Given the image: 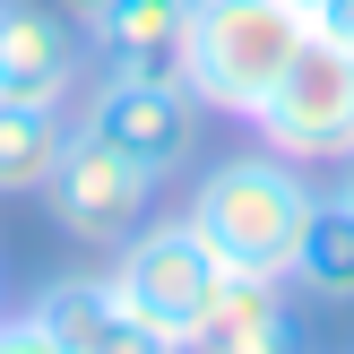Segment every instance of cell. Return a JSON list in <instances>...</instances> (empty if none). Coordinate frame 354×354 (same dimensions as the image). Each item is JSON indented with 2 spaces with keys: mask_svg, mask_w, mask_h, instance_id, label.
Segmentation results:
<instances>
[{
  "mask_svg": "<svg viewBox=\"0 0 354 354\" xmlns=\"http://www.w3.org/2000/svg\"><path fill=\"white\" fill-rule=\"evenodd\" d=\"M320 207V190L303 182V165L251 147V156H216L199 173L182 216L207 234V251L225 259V277H294V251H303V225Z\"/></svg>",
  "mask_w": 354,
  "mask_h": 354,
  "instance_id": "obj_1",
  "label": "cell"
},
{
  "mask_svg": "<svg viewBox=\"0 0 354 354\" xmlns=\"http://www.w3.org/2000/svg\"><path fill=\"white\" fill-rule=\"evenodd\" d=\"M303 44H311V9L303 0H190L182 86L199 95V113L251 121L268 104V86L294 69Z\"/></svg>",
  "mask_w": 354,
  "mask_h": 354,
  "instance_id": "obj_2",
  "label": "cell"
},
{
  "mask_svg": "<svg viewBox=\"0 0 354 354\" xmlns=\"http://www.w3.org/2000/svg\"><path fill=\"white\" fill-rule=\"evenodd\" d=\"M104 277H113V294L138 311V320L165 328L182 354H190L199 320L216 311V294H225V259L207 251V234L190 216H147L130 242H113Z\"/></svg>",
  "mask_w": 354,
  "mask_h": 354,
  "instance_id": "obj_3",
  "label": "cell"
},
{
  "mask_svg": "<svg viewBox=\"0 0 354 354\" xmlns=\"http://www.w3.org/2000/svg\"><path fill=\"white\" fill-rule=\"evenodd\" d=\"M251 130L286 165H346L354 156V52L311 35L294 52V69L268 86V104L251 113Z\"/></svg>",
  "mask_w": 354,
  "mask_h": 354,
  "instance_id": "obj_4",
  "label": "cell"
},
{
  "mask_svg": "<svg viewBox=\"0 0 354 354\" xmlns=\"http://www.w3.org/2000/svg\"><path fill=\"white\" fill-rule=\"evenodd\" d=\"M147 199H156V173H138L130 156H113L104 138H86L78 121H69L61 165L44 173L52 225H61L69 242H86V251H113V242H130L138 225H147Z\"/></svg>",
  "mask_w": 354,
  "mask_h": 354,
  "instance_id": "obj_5",
  "label": "cell"
},
{
  "mask_svg": "<svg viewBox=\"0 0 354 354\" xmlns=\"http://www.w3.org/2000/svg\"><path fill=\"white\" fill-rule=\"evenodd\" d=\"M78 130L165 182V173H182L190 156H199V95H190L182 78H95Z\"/></svg>",
  "mask_w": 354,
  "mask_h": 354,
  "instance_id": "obj_6",
  "label": "cell"
},
{
  "mask_svg": "<svg viewBox=\"0 0 354 354\" xmlns=\"http://www.w3.org/2000/svg\"><path fill=\"white\" fill-rule=\"evenodd\" d=\"M86 26L52 0H0V95L17 104H78L86 86Z\"/></svg>",
  "mask_w": 354,
  "mask_h": 354,
  "instance_id": "obj_7",
  "label": "cell"
},
{
  "mask_svg": "<svg viewBox=\"0 0 354 354\" xmlns=\"http://www.w3.org/2000/svg\"><path fill=\"white\" fill-rule=\"evenodd\" d=\"M35 320H44L69 354H182L165 328H147V320L113 294V277H104V268H86V277H52V286L35 294Z\"/></svg>",
  "mask_w": 354,
  "mask_h": 354,
  "instance_id": "obj_8",
  "label": "cell"
},
{
  "mask_svg": "<svg viewBox=\"0 0 354 354\" xmlns=\"http://www.w3.org/2000/svg\"><path fill=\"white\" fill-rule=\"evenodd\" d=\"M182 35L190 0H104L86 17L95 78H182Z\"/></svg>",
  "mask_w": 354,
  "mask_h": 354,
  "instance_id": "obj_9",
  "label": "cell"
},
{
  "mask_svg": "<svg viewBox=\"0 0 354 354\" xmlns=\"http://www.w3.org/2000/svg\"><path fill=\"white\" fill-rule=\"evenodd\" d=\"M190 354H303V320H294L277 277H225V294L199 320Z\"/></svg>",
  "mask_w": 354,
  "mask_h": 354,
  "instance_id": "obj_10",
  "label": "cell"
},
{
  "mask_svg": "<svg viewBox=\"0 0 354 354\" xmlns=\"http://www.w3.org/2000/svg\"><path fill=\"white\" fill-rule=\"evenodd\" d=\"M69 147V104H17L0 95V199H26L44 190V173Z\"/></svg>",
  "mask_w": 354,
  "mask_h": 354,
  "instance_id": "obj_11",
  "label": "cell"
},
{
  "mask_svg": "<svg viewBox=\"0 0 354 354\" xmlns=\"http://www.w3.org/2000/svg\"><path fill=\"white\" fill-rule=\"evenodd\" d=\"M286 286H303L311 303H354V207L337 199V190L311 207L303 251H294V277H286Z\"/></svg>",
  "mask_w": 354,
  "mask_h": 354,
  "instance_id": "obj_12",
  "label": "cell"
},
{
  "mask_svg": "<svg viewBox=\"0 0 354 354\" xmlns=\"http://www.w3.org/2000/svg\"><path fill=\"white\" fill-rule=\"evenodd\" d=\"M0 354H69L35 311H0Z\"/></svg>",
  "mask_w": 354,
  "mask_h": 354,
  "instance_id": "obj_13",
  "label": "cell"
},
{
  "mask_svg": "<svg viewBox=\"0 0 354 354\" xmlns=\"http://www.w3.org/2000/svg\"><path fill=\"white\" fill-rule=\"evenodd\" d=\"M311 35H328V44L354 52V0H311Z\"/></svg>",
  "mask_w": 354,
  "mask_h": 354,
  "instance_id": "obj_14",
  "label": "cell"
},
{
  "mask_svg": "<svg viewBox=\"0 0 354 354\" xmlns=\"http://www.w3.org/2000/svg\"><path fill=\"white\" fill-rule=\"evenodd\" d=\"M52 9H69V17H78V26H86V17H95L104 0H52Z\"/></svg>",
  "mask_w": 354,
  "mask_h": 354,
  "instance_id": "obj_15",
  "label": "cell"
},
{
  "mask_svg": "<svg viewBox=\"0 0 354 354\" xmlns=\"http://www.w3.org/2000/svg\"><path fill=\"white\" fill-rule=\"evenodd\" d=\"M337 199L354 207V156H346V165H337Z\"/></svg>",
  "mask_w": 354,
  "mask_h": 354,
  "instance_id": "obj_16",
  "label": "cell"
},
{
  "mask_svg": "<svg viewBox=\"0 0 354 354\" xmlns=\"http://www.w3.org/2000/svg\"><path fill=\"white\" fill-rule=\"evenodd\" d=\"M303 9H311V0H303Z\"/></svg>",
  "mask_w": 354,
  "mask_h": 354,
  "instance_id": "obj_17",
  "label": "cell"
}]
</instances>
